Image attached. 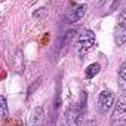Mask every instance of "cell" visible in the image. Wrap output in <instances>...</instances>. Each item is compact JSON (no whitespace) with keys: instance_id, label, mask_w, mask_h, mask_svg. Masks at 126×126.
Segmentation results:
<instances>
[{"instance_id":"cell-10","label":"cell","mask_w":126,"mask_h":126,"mask_svg":"<svg viewBox=\"0 0 126 126\" xmlns=\"http://www.w3.org/2000/svg\"><path fill=\"white\" fill-rule=\"evenodd\" d=\"M76 34H77V30H76V28H70V30H67L65 34L61 37V46H62V47L68 46V45L73 42V39H74Z\"/></svg>"},{"instance_id":"cell-12","label":"cell","mask_w":126,"mask_h":126,"mask_svg":"<svg viewBox=\"0 0 126 126\" xmlns=\"http://www.w3.org/2000/svg\"><path fill=\"white\" fill-rule=\"evenodd\" d=\"M45 15H47V9H46V8H39V9L34 11V14H33L34 18H42V16H45Z\"/></svg>"},{"instance_id":"cell-11","label":"cell","mask_w":126,"mask_h":126,"mask_svg":"<svg viewBox=\"0 0 126 126\" xmlns=\"http://www.w3.org/2000/svg\"><path fill=\"white\" fill-rule=\"evenodd\" d=\"M0 110H2V114H0L2 120H6L8 114H9V108H8V99H6L5 95L0 96Z\"/></svg>"},{"instance_id":"cell-4","label":"cell","mask_w":126,"mask_h":126,"mask_svg":"<svg viewBox=\"0 0 126 126\" xmlns=\"http://www.w3.org/2000/svg\"><path fill=\"white\" fill-rule=\"evenodd\" d=\"M113 37H114L116 46H119V47H122L126 43V6L122 9V12L117 16L114 31H113Z\"/></svg>"},{"instance_id":"cell-9","label":"cell","mask_w":126,"mask_h":126,"mask_svg":"<svg viewBox=\"0 0 126 126\" xmlns=\"http://www.w3.org/2000/svg\"><path fill=\"white\" fill-rule=\"evenodd\" d=\"M99 71H101L99 62H92V64H89V65L85 68V77H86V79H94Z\"/></svg>"},{"instance_id":"cell-3","label":"cell","mask_w":126,"mask_h":126,"mask_svg":"<svg viewBox=\"0 0 126 126\" xmlns=\"http://www.w3.org/2000/svg\"><path fill=\"white\" fill-rule=\"evenodd\" d=\"M96 43V37L95 33L91 28H83L80 30L79 36H77V53L79 56H85Z\"/></svg>"},{"instance_id":"cell-1","label":"cell","mask_w":126,"mask_h":126,"mask_svg":"<svg viewBox=\"0 0 126 126\" xmlns=\"http://www.w3.org/2000/svg\"><path fill=\"white\" fill-rule=\"evenodd\" d=\"M86 107H88V94L83 91L80 94V98L77 102L70 104L62 116V122L61 126H79L82 122V117L86 113Z\"/></svg>"},{"instance_id":"cell-8","label":"cell","mask_w":126,"mask_h":126,"mask_svg":"<svg viewBox=\"0 0 126 126\" xmlns=\"http://www.w3.org/2000/svg\"><path fill=\"white\" fill-rule=\"evenodd\" d=\"M117 85L119 88L126 92V61H123L120 67H119V71H117Z\"/></svg>"},{"instance_id":"cell-13","label":"cell","mask_w":126,"mask_h":126,"mask_svg":"<svg viewBox=\"0 0 126 126\" xmlns=\"http://www.w3.org/2000/svg\"><path fill=\"white\" fill-rule=\"evenodd\" d=\"M83 126H98V123H96L94 119H88V120L83 123Z\"/></svg>"},{"instance_id":"cell-2","label":"cell","mask_w":126,"mask_h":126,"mask_svg":"<svg viewBox=\"0 0 126 126\" xmlns=\"http://www.w3.org/2000/svg\"><path fill=\"white\" fill-rule=\"evenodd\" d=\"M110 126H126V94L119 95L110 114Z\"/></svg>"},{"instance_id":"cell-5","label":"cell","mask_w":126,"mask_h":126,"mask_svg":"<svg viewBox=\"0 0 126 126\" xmlns=\"http://www.w3.org/2000/svg\"><path fill=\"white\" fill-rule=\"evenodd\" d=\"M114 104H116V94L111 89H104L99 92V95H98V111L102 116L110 113L113 110Z\"/></svg>"},{"instance_id":"cell-7","label":"cell","mask_w":126,"mask_h":126,"mask_svg":"<svg viewBox=\"0 0 126 126\" xmlns=\"http://www.w3.org/2000/svg\"><path fill=\"white\" fill-rule=\"evenodd\" d=\"M28 126H45V110L43 107H36V110L33 111Z\"/></svg>"},{"instance_id":"cell-6","label":"cell","mask_w":126,"mask_h":126,"mask_svg":"<svg viewBox=\"0 0 126 126\" xmlns=\"http://www.w3.org/2000/svg\"><path fill=\"white\" fill-rule=\"evenodd\" d=\"M86 5L85 3H71V8L67 11V14H65V22H68V24H76V22H79L83 16H85V14H86Z\"/></svg>"}]
</instances>
